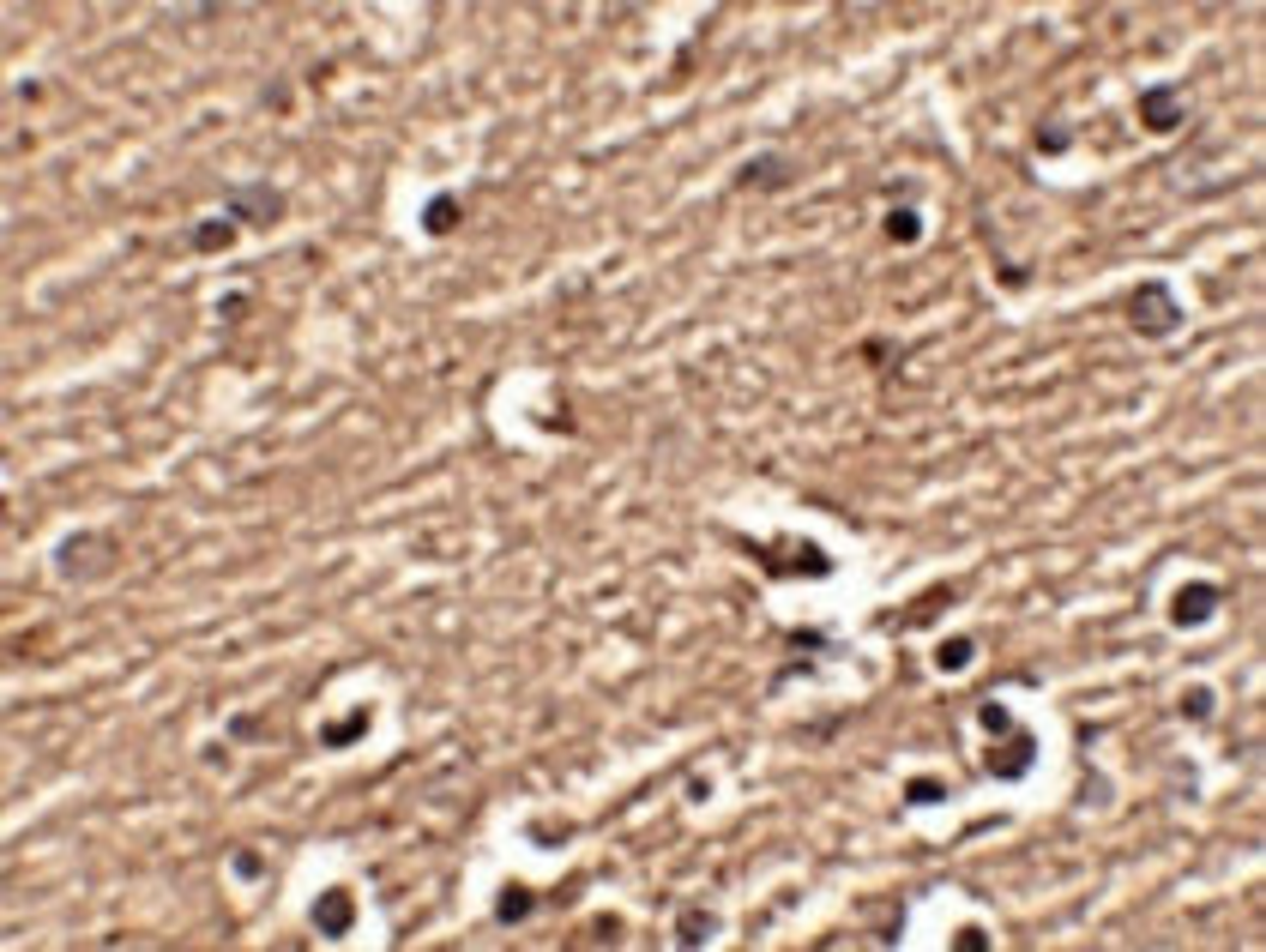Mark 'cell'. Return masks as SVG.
<instances>
[{
  "label": "cell",
  "instance_id": "cell-1",
  "mask_svg": "<svg viewBox=\"0 0 1266 952\" xmlns=\"http://www.w3.org/2000/svg\"><path fill=\"white\" fill-rule=\"evenodd\" d=\"M736 549L748 561H760L773 579H827L833 573V555L808 536H778V542H754V536H736Z\"/></svg>",
  "mask_w": 1266,
  "mask_h": 952
},
{
  "label": "cell",
  "instance_id": "cell-2",
  "mask_svg": "<svg viewBox=\"0 0 1266 952\" xmlns=\"http://www.w3.org/2000/svg\"><path fill=\"white\" fill-rule=\"evenodd\" d=\"M1127 326H1134L1140 338H1164L1182 326V308L1170 302L1164 284H1134V296H1127Z\"/></svg>",
  "mask_w": 1266,
  "mask_h": 952
},
{
  "label": "cell",
  "instance_id": "cell-3",
  "mask_svg": "<svg viewBox=\"0 0 1266 952\" xmlns=\"http://www.w3.org/2000/svg\"><path fill=\"white\" fill-rule=\"evenodd\" d=\"M284 188H271V181H254V188H236L230 199H223V217L248 223V230H271V223L284 217Z\"/></svg>",
  "mask_w": 1266,
  "mask_h": 952
},
{
  "label": "cell",
  "instance_id": "cell-4",
  "mask_svg": "<svg viewBox=\"0 0 1266 952\" xmlns=\"http://www.w3.org/2000/svg\"><path fill=\"white\" fill-rule=\"evenodd\" d=\"M85 561H97V567H109L115 561V549L103 542V531H73L61 549H55V573H67V579H90V567Z\"/></svg>",
  "mask_w": 1266,
  "mask_h": 952
},
{
  "label": "cell",
  "instance_id": "cell-5",
  "mask_svg": "<svg viewBox=\"0 0 1266 952\" xmlns=\"http://www.w3.org/2000/svg\"><path fill=\"white\" fill-rule=\"evenodd\" d=\"M995 742H1002V748H989L983 765H989L995 778H1025L1031 759H1037V742H1031L1025 730H1007V736H995Z\"/></svg>",
  "mask_w": 1266,
  "mask_h": 952
},
{
  "label": "cell",
  "instance_id": "cell-6",
  "mask_svg": "<svg viewBox=\"0 0 1266 952\" xmlns=\"http://www.w3.org/2000/svg\"><path fill=\"white\" fill-rule=\"evenodd\" d=\"M1212 609H1218V585L1212 579H1188L1182 591L1170 597V621L1176 627H1200V621H1212Z\"/></svg>",
  "mask_w": 1266,
  "mask_h": 952
},
{
  "label": "cell",
  "instance_id": "cell-7",
  "mask_svg": "<svg viewBox=\"0 0 1266 952\" xmlns=\"http://www.w3.org/2000/svg\"><path fill=\"white\" fill-rule=\"evenodd\" d=\"M350 923H356V898H350L344 886H332V892L314 898V934L338 940V934H350Z\"/></svg>",
  "mask_w": 1266,
  "mask_h": 952
},
{
  "label": "cell",
  "instance_id": "cell-8",
  "mask_svg": "<svg viewBox=\"0 0 1266 952\" xmlns=\"http://www.w3.org/2000/svg\"><path fill=\"white\" fill-rule=\"evenodd\" d=\"M1140 121H1146L1152 133H1176V127L1188 121V103H1182V90H1170V84L1146 90V97H1140Z\"/></svg>",
  "mask_w": 1266,
  "mask_h": 952
},
{
  "label": "cell",
  "instance_id": "cell-9",
  "mask_svg": "<svg viewBox=\"0 0 1266 952\" xmlns=\"http://www.w3.org/2000/svg\"><path fill=\"white\" fill-rule=\"evenodd\" d=\"M802 169L790 163V157H778V151H766V157H748L742 169H736V188H790Z\"/></svg>",
  "mask_w": 1266,
  "mask_h": 952
},
{
  "label": "cell",
  "instance_id": "cell-10",
  "mask_svg": "<svg viewBox=\"0 0 1266 952\" xmlns=\"http://www.w3.org/2000/svg\"><path fill=\"white\" fill-rule=\"evenodd\" d=\"M369 730H374V711H369V705H356L350 717H338V723H320V742H326V748H356V742L369 736Z\"/></svg>",
  "mask_w": 1266,
  "mask_h": 952
},
{
  "label": "cell",
  "instance_id": "cell-11",
  "mask_svg": "<svg viewBox=\"0 0 1266 952\" xmlns=\"http://www.w3.org/2000/svg\"><path fill=\"white\" fill-rule=\"evenodd\" d=\"M236 230H242L236 217H205V223H194L188 236H194L200 253H230V248H236Z\"/></svg>",
  "mask_w": 1266,
  "mask_h": 952
},
{
  "label": "cell",
  "instance_id": "cell-12",
  "mask_svg": "<svg viewBox=\"0 0 1266 952\" xmlns=\"http://www.w3.org/2000/svg\"><path fill=\"white\" fill-rule=\"evenodd\" d=\"M881 236H887L892 248H911V242L923 236V211H911V205H892V211H887V223H881Z\"/></svg>",
  "mask_w": 1266,
  "mask_h": 952
},
{
  "label": "cell",
  "instance_id": "cell-13",
  "mask_svg": "<svg viewBox=\"0 0 1266 952\" xmlns=\"http://www.w3.org/2000/svg\"><path fill=\"white\" fill-rule=\"evenodd\" d=\"M977 730H983V736H1007V730H1019V723L1007 717L1002 700H983V705H977Z\"/></svg>",
  "mask_w": 1266,
  "mask_h": 952
},
{
  "label": "cell",
  "instance_id": "cell-14",
  "mask_svg": "<svg viewBox=\"0 0 1266 952\" xmlns=\"http://www.w3.org/2000/svg\"><path fill=\"white\" fill-rule=\"evenodd\" d=\"M452 223H459V199H429V205H423V230H429V236L452 230Z\"/></svg>",
  "mask_w": 1266,
  "mask_h": 952
},
{
  "label": "cell",
  "instance_id": "cell-15",
  "mask_svg": "<svg viewBox=\"0 0 1266 952\" xmlns=\"http://www.w3.org/2000/svg\"><path fill=\"white\" fill-rule=\"evenodd\" d=\"M494 917H501L507 928L525 923V917H531V892H525V886H507V892H501V911H494Z\"/></svg>",
  "mask_w": 1266,
  "mask_h": 952
},
{
  "label": "cell",
  "instance_id": "cell-16",
  "mask_svg": "<svg viewBox=\"0 0 1266 952\" xmlns=\"http://www.w3.org/2000/svg\"><path fill=\"white\" fill-rule=\"evenodd\" d=\"M971 651H977V645L959 633V640H947V645L935 651V669H965V663H971Z\"/></svg>",
  "mask_w": 1266,
  "mask_h": 952
},
{
  "label": "cell",
  "instance_id": "cell-17",
  "mask_svg": "<svg viewBox=\"0 0 1266 952\" xmlns=\"http://www.w3.org/2000/svg\"><path fill=\"white\" fill-rule=\"evenodd\" d=\"M898 356H904V350H898V344H887V338H869V344H863V362H869V368H881V374H892V362H898Z\"/></svg>",
  "mask_w": 1266,
  "mask_h": 952
},
{
  "label": "cell",
  "instance_id": "cell-18",
  "mask_svg": "<svg viewBox=\"0 0 1266 952\" xmlns=\"http://www.w3.org/2000/svg\"><path fill=\"white\" fill-rule=\"evenodd\" d=\"M675 940H682V946H700V940H712V917H700V911H688L682 923H675Z\"/></svg>",
  "mask_w": 1266,
  "mask_h": 952
},
{
  "label": "cell",
  "instance_id": "cell-19",
  "mask_svg": "<svg viewBox=\"0 0 1266 952\" xmlns=\"http://www.w3.org/2000/svg\"><path fill=\"white\" fill-rule=\"evenodd\" d=\"M947 796V784H935V778H911L904 784V802H941Z\"/></svg>",
  "mask_w": 1266,
  "mask_h": 952
},
{
  "label": "cell",
  "instance_id": "cell-20",
  "mask_svg": "<svg viewBox=\"0 0 1266 952\" xmlns=\"http://www.w3.org/2000/svg\"><path fill=\"white\" fill-rule=\"evenodd\" d=\"M953 597H959V591H953V585H941V591H929V603H917V609H911V615H904V621H923V615H935V609H947V603H953Z\"/></svg>",
  "mask_w": 1266,
  "mask_h": 952
},
{
  "label": "cell",
  "instance_id": "cell-21",
  "mask_svg": "<svg viewBox=\"0 0 1266 952\" xmlns=\"http://www.w3.org/2000/svg\"><path fill=\"white\" fill-rule=\"evenodd\" d=\"M1212 711V688H1188L1182 694V717H1206Z\"/></svg>",
  "mask_w": 1266,
  "mask_h": 952
},
{
  "label": "cell",
  "instance_id": "cell-22",
  "mask_svg": "<svg viewBox=\"0 0 1266 952\" xmlns=\"http://www.w3.org/2000/svg\"><path fill=\"white\" fill-rule=\"evenodd\" d=\"M236 874H242V880H259V874H265L259 850H236Z\"/></svg>",
  "mask_w": 1266,
  "mask_h": 952
},
{
  "label": "cell",
  "instance_id": "cell-23",
  "mask_svg": "<svg viewBox=\"0 0 1266 952\" xmlns=\"http://www.w3.org/2000/svg\"><path fill=\"white\" fill-rule=\"evenodd\" d=\"M953 946H959V952H989V934H983V928H959Z\"/></svg>",
  "mask_w": 1266,
  "mask_h": 952
},
{
  "label": "cell",
  "instance_id": "cell-24",
  "mask_svg": "<svg viewBox=\"0 0 1266 952\" xmlns=\"http://www.w3.org/2000/svg\"><path fill=\"white\" fill-rule=\"evenodd\" d=\"M230 736H236V742H254V736H259V717H236Z\"/></svg>",
  "mask_w": 1266,
  "mask_h": 952
}]
</instances>
